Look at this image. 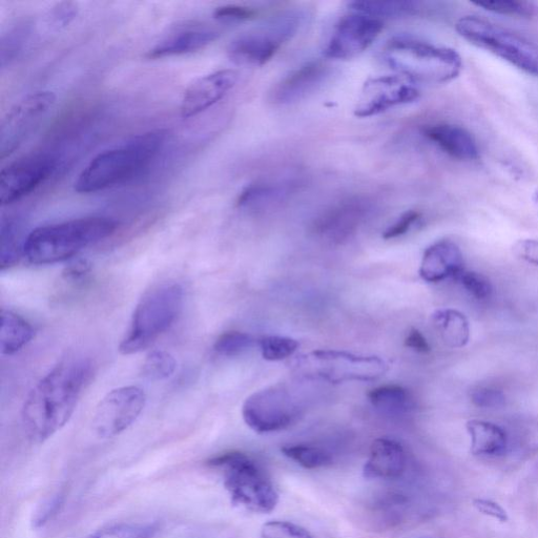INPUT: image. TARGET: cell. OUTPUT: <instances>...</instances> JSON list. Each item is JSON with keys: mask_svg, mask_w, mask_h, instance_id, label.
<instances>
[{"mask_svg": "<svg viewBox=\"0 0 538 538\" xmlns=\"http://www.w3.org/2000/svg\"><path fill=\"white\" fill-rule=\"evenodd\" d=\"M93 372L91 360L71 357L59 362L31 389L22 418L32 440L45 442L69 423Z\"/></svg>", "mask_w": 538, "mask_h": 538, "instance_id": "obj_1", "label": "cell"}, {"mask_svg": "<svg viewBox=\"0 0 538 538\" xmlns=\"http://www.w3.org/2000/svg\"><path fill=\"white\" fill-rule=\"evenodd\" d=\"M168 133L155 130L97 155L74 184L79 194H92L129 181L150 167L167 141Z\"/></svg>", "mask_w": 538, "mask_h": 538, "instance_id": "obj_2", "label": "cell"}, {"mask_svg": "<svg viewBox=\"0 0 538 538\" xmlns=\"http://www.w3.org/2000/svg\"><path fill=\"white\" fill-rule=\"evenodd\" d=\"M117 229L116 220L99 216L40 226L25 239L24 256L35 265L64 262L111 237Z\"/></svg>", "mask_w": 538, "mask_h": 538, "instance_id": "obj_3", "label": "cell"}, {"mask_svg": "<svg viewBox=\"0 0 538 538\" xmlns=\"http://www.w3.org/2000/svg\"><path fill=\"white\" fill-rule=\"evenodd\" d=\"M382 58L392 70L416 85L447 84L463 70V60L457 51L409 36L387 41Z\"/></svg>", "mask_w": 538, "mask_h": 538, "instance_id": "obj_4", "label": "cell"}, {"mask_svg": "<svg viewBox=\"0 0 538 538\" xmlns=\"http://www.w3.org/2000/svg\"><path fill=\"white\" fill-rule=\"evenodd\" d=\"M184 292L178 283L157 286L135 308L130 327L119 345L124 356L149 348L177 320L183 306Z\"/></svg>", "mask_w": 538, "mask_h": 538, "instance_id": "obj_5", "label": "cell"}, {"mask_svg": "<svg viewBox=\"0 0 538 538\" xmlns=\"http://www.w3.org/2000/svg\"><path fill=\"white\" fill-rule=\"evenodd\" d=\"M211 467L223 473L224 486L234 506L256 513L276 509L279 494L262 467L242 452H229L212 459Z\"/></svg>", "mask_w": 538, "mask_h": 538, "instance_id": "obj_6", "label": "cell"}, {"mask_svg": "<svg viewBox=\"0 0 538 538\" xmlns=\"http://www.w3.org/2000/svg\"><path fill=\"white\" fill-rule=\"evenodd\" d=\"M307 18V12L299 8L280 12L256 28L237 36L227 52L237 65L264 66L298 35Z\"/></svg>", "mask_w": 538, "mask_h": 538, "instance_id": "obj_7", "label": "cell"}, {"mask_svg": "<svg viewBox=\"0 0 538 538\" xmlns=\"http://www.w3.org/2000/svg\"><path fill=\"white\" fill-rule=\"evenodd\" d=\"M455 30L474 47L508 62L524 73L538 77V45L529 38L478 16H464Z\"/></svg>", "mask_w": 538, "mask_h": 538, "instance_id": "obj_8", "label": "cell"}, {"mask_svg": "<svg viewBox=\"0 0 538 538\" xmlns=\"http://www.w3.org/2000/svg\"><path fill=\"white\" fill-rule=\"evenodd\" d=\"M304 376L333 384L375 381L385 375L387 363L376 356H358L339 350L313 351L299 360Z\"/></svg>", "mask_w": 538, "mask_h": 538, "instance_id": "obj_9", "label": "cell"}, {"mask_svg": "<svg viewBox=\"0 0 538 538\" xmlns=\"http://www.w3.org/2000/svg\"><path fill=\"white\" fill-rule=\"evenodd\" d=\"M56 102L50 91H39L19 100L0 126V158L5 159L23 146L49 116Z\"/></svg>", "mask_w": 538, "mask_h": 538, "instance_id": "obj_10", "label": "cell"}, {"mask_svg": "<svg viewBox=\"0 0 538 538\" xmlns=\"http://www.w3.org/2000/svg\"><path fill=\"white\" fill-rule=\"evenodd\" d=\"M242 416L245 424L257 433L276 432L298 419L299 406L287 389L268 387L246 399Z\"/></svg>", "mask_w": 538, "mask_h": 538, "instance_id": "obj_11", "label": "cell"}, {"mask_svg": "<svg viewBox=\"0 0 538 538\" xmlns=\"http://www.w3.org/2000/svg\"><path fill=\"white\" fill-rule=\"evenodd\" d=\"M147 396L138 386L111 390L98 404L93 429L101 439H112L129 429L146 407Z\"/></svg>", "mask_w": 538, "mask_h": 538, "instance_id": "obj_12", "label": "cell"}, {"mask_svg": "<svg viewBox=\"0 0 538 538\" xmlns=\"http://www.w3.org/2000/svg\"><path fill=\"white\" fill-rule=\"evenodd\" d=\"M421 93L412 81L397 75L370 78L359 96L355 115L370 118L419 100Z\"/></svg>", "mask_w": 538, "mask_h": 538, "instance_id": "obj_13", "label": "cell"}, {"mask_svg": "<svg viewBox=\"0 0 538 538\" xmlns=\"http://www.w3.org/2000/svg\"><path fill=\"white\" fill-rule=\"evenodd\" d=\"M56 167V156L46 152L9 164L0 174V203L10 205L28 196L52 176Z\"/></svg>", "mask_w": 538, "mask_h": 538, "instance_id": "obj_14", "label": "cell"}, {"mask_svg": "<svg viewBox=\"0 0 538 538\" xmlns=\"http://www.w3.org/2000/svg\"><path fill=\"white\" fill-rule=\"evenodd\" d=\"M383 28L382 20L363 13L343 16L327 41L324 55L336 60L357 57L375 43Z\"/></svg>", "mask_w": 538, "mask_h": 538, "instance_id": "obj_15", "label": "cell"}, {"mask_svg": "<svg viewBox=\"0 0 538 538\" xmlns=\"http://www.w3.org/2000/svg\"><path fill=\"white\" fill-rule=\"evenodd\" d=\"M374 211L375 204L368 197H346L319 215L314 231L321 238L340 243L354 236Z\"/></svg>", "mask_w": 538, "mask_h": 538, "instance_id": "obj_16", "label": "cell"}, {"mask_svg": "<svg viewBox=\"0 0 538 538\" xmlns=\"http://www.w3.org/2000/svg\"><path fill=\"white\" fill-rule=\"evenodd\" d=\"M238 78L234 70H220L198 78L183 93L181 116L191 118L212 108L236 87Z\"/></svg>", "mask_w": 538, "mask_h": 538, "instance_id": "obj_17", "label": "cell"}, {"mask_svg": "<svg viewBox=\"0 0 538 538\" xmlns=\"http://www.w3.org/2000/svg\"><path fill=\"white\" fill-rule=\"evenodd\" d=\"M330 67L313 60L283 77L269 93L275 106H291L317 92L330 75Z\"/></svg>", "mask_w": 538, "mask_h": 538, "instance_id": "obj_18", "label": "cell"}, {"mask_svg": "<svg viewBox=\"0 0 538 538\" xmlns=\"http://www.w3.org/2000/svg\"><path fill=\"white\" fill-rule=\"evenodd\" d=\"M219 36L217 30L203 24L177 26L148 51L147 57L160 59L190 54L208 47Z\"/></svg>", "mask_w": 538, "mask_h": 538, "instance_id": "obj_19", "label": "cell"}, {"mask_svg": "<svg viewBox=\"0 0 538 538\" xmlns=\"http://www.w3.org/2000/svg\"><path fill=\"white\" fill-rule=\"evenodd\" d=\"M295 179H275L256 181L240 193L237 199L239 209L251 213L273 210L292 198L299 189Z\"/></svg>", "mask_w": 538, "mask_h": 538, "instance_id": "obj_20", "label": "cell"}, {"mask_svg": "<svg viewBox=\"0 0 538 538\" xmlns=\"http://www.w3.org/2000/svg\"><path fill=\"white\" fill-rule=\"evenodd\" d=\"M463 271L461 248L452 241L442 240L427 248L419 274L428 283H439L449 278L457 279Z\"/></svg>", "mask_w": 538, "mask_h": 538, "instance_id": "obj_21", "label": "cell"}, {"mask_svg": "<svg viewBox=\"0 0 538 538\" xmlns=\"http://www.w3.org/2000/svg\"><path fill=\"white\" fill-rule=\"evenodd\" d=\"M407 465L403 446L387 438L377 439L370 447L363 475L368 480H395L402 477Z\"/></svg>", "mask_w": 538, "mask_h": 538, "instance_id": "obj_22", "label": "cell"}, {"mask_svg": "<svg viewBox=\"0 0 538 538\" xmlns=\"http://www.w3.org/2000/svg\"><path fill=\"white\" fill-rule=\"evenodd\" d=\"M424 136L445 154L460 161H474L480 156L477 141L464 128L449 123L431 124Z\"/></svg>", "mask_w": 538, "mask_h": 538, "instance_id": "obj_23", "label": "cell"}, {"mask_svg": "<svg viewBox=\"0 0 538 538\" xmlns=\"http://www.w3.org/2000/svg\"><path fill=\"white\" fill-rule=\"evenodd\" d=\"M471 440L470 451L473 455L496 457L506 452L508 438L505 430L491 422L471 420L466 424Z\"/></svg>", "mask_w": 538, "mask_h": 538, "instance_id": "obj_24", "label": "cell"}, {"mask_svg": "<svg viewBox=\"0 0 538 538\" xmlns=\"http://www.w3.org/2000/svg\"><path fill=\"white\" fill-rule=\"evenodd\" d=\"M33 326L22 316L3 310L0 325V351L3 356H13L26 347L34 338Z\"/></svg>", "mask_w": 538, "mask_h": 538, "instance_id": "obj_25", "label": "cell"}, {"mask_svg": "<svg viewBox=\"0 0 538 538\" xmlns=\"http://www.w3.org/2000/svg\"><path fill=\"white\" fill-rule=\"evenodd\" d=\"M443 342L450 348H463L470 341V324L464 314L452 308L437 310L432 316Z\"/></svg>", "mask_w": 538, "mask_h": 538, "instance_id": "obj_26", "label": "cell"}, {"mask_svg": "<svg viewBox=\"0 0 538 538\" xmlns=\"http://www.w3.org/2000/svg\"><path fill=\"white\" fill-rule=\"evenodd\" d=\"M355 12L363 13L378 19H399L416 15L420 11V3L411 0H363L349 5Z\"/></svg>", "mask_w": 538, "mask_h": 538, "instance_id": "obj_27", "label": "cell"}, {"mask_svg": "<svg viewBox=\"0 0 538 538\" xmlns=\"http://www.w3.org/2000/svg\"><path fill=\"white\" fill-rule=\"evenodd\" d=\"M368 399L376 409L391 416L402 415L412 407L408 390L399 385H385L371 390Z\"/></svg>", "mask_w": 538, "mask_h": 538, "instance_id": "obj_28", "label": "cell"}, {"mask_svg": "<svg viewBox=\"0 0 538 538\" xmlns=\"http://www.w3.org/2000/svg\"><path fill=\"white\" fill-rule=\"evenodd\" d=\"M286 458L305 469H319L331 465L333 458L326 450L309 445H288L281 449Z\"/></svg>", "mask_w": 538, "mask_h": 538, "instance_id": "obj_29", "label": "cell"}, {"mask_svg": "<svg viewBox=\"0 0 538 538\" xmlns=\"http://www.w3.org/2000/svg\"><path fill=\"white\" fill-rule=\"evenodd\" d=\"M176 359L164 350H153L142 365V376L150 381H164L176 371Z\"/></svg>", "mask_w": 538, "mask_h": 538, "instance_id": "obj_30", "label": "cell"}, {"mask_svg": "<svg viewBox=\"0 0 538 538\" xmlns=\"http://www.w3.org/2000/svg\"><path fill=\"white\" fill-rule=\"evenodd\" d=\"M25 242L20 240L16 225L11 221L2 223V252H0V267L2 271L14 266L24 255Z\"/></svg>", "mask_w": 538, "mask_h": 538, "instance_id": "obj_31", "label": "cell"}, {"mask_svg": "<svg viewBox=\"0 0 538 538\" xmlns=\"http://www.w3.org/2000/svg\"><path fill=\"white\" fill-rule=\"evenodd\" d=\"M259 344L263 359L269 362H279L292 357L300 346L293 338L279 336L265 337Z\"/></svg>", "mask_w": 538, "mask_h": 538, "instance_id": "obj_32", "label": "cell"}, {"mask_svg": "<svg viewBox=\"0 0 538 538\" xmlns=\"http://www.w3.org/2000/svg\"><path fill=\"white\" fill-rule=\"evenodd\" d=\"M158 529L157 523L119 524L96 532L92 538H153Z\"/></svg>", "mask_w": 538, "mask_h": 538, "instance_id": "obj_33", "label": "cell"}, {"mask_svg": "<svg viewBox=\"0 0 538 538\" xmlns=\"http://www.w3.org/2000/svg\"><path fill=\"white\" fill-rule=\"evenodd\" d=\"M254 338L251 335L240 333V331H230L225 333L216 341L214 349L216 353L223 357H237L254 345Z\"/></svg>", "mask_w": 538, "mask_h": 538, "instance_id": "obj_34", "label": "cell"}, {"mask_svg": "<svg viewBox=\"0 0 538 538\" xmlns=\"http://www.w3.org/2000/svg\"><path fill=\"white\" fill-rule=\"evenodd\" d=\"M465 291L475 300L486 301L492 295V285L482 274L464 271L458 276Z\"/></svg>", "mask_w": 538, "mask_h": 538, "instance_id": "obj_35", "label": "cell"}, {"mask_svg": "<svg viewBox=\"0 0 538 538\" xmlns=\"http://www.w3.org/2000/svg\"><path fill=\"white\" fill-rule=\"evenodd\" d=\"M473 5L478 6L486 11L501 14V15H511V16H522L530 17L535 14L536 7L527 2H513V0H502V2H479L473 3Z\"/></svg>", "mask_w": 538, "mask_h": 538, "instance_id": "obj_36", "label": "cell"}, {"mask_svg": "<svg viewBox=\"0 0 538 538\" xmlns=\"http://www.w3.org/2000/svg\"><path fill=\"white\" fill-rule=\"evenodd\" d=\"M261 538H314L304 528L288 522L273 521L263 525Z\"/></svg>", "mask_w": 538, "mask_h": 538, "instance_id": "obj_37", "label": "cell"}, {"mask_svg": "<svg viewBox=\"0 0 538 538\" xmlns=\"http://www.w3.org/2000/svg\"><path fill=\"white\" fill-rule=\"evenodd\" d=\"M474 406L482 409H495L504 406L506 397L504 392L491 386H480L472 390L470 395Z\"/></svg>", "mask_w": 538, "mask_h": 538, "instance_id": "obj_38", "label": "cell"}, {"mask_svg": "<svg viewBox=\"0 0 538 538\" xmlns=\"http://www.w3.org/2000/svg\"><path fill=\"white\" fill-rule=\"evenodd\" d=\"M92 272L93 267L88 260L78 259L65 267L61 279L73 287L84 286L90 280Z\"/></svg>", "mask_w": 538, "mask_h": 538, "instance_id": "obj_39", "label": "cell"}, {"mask_svg": "<svg viewBox=\"0 0 538 538\" xmlns=\"http://www.w3.org/2000/svg\"><path fill=\"white\" fill-rule=\"evenodd\" d=\"M255 14V11L251 8L237 5H227L217 8L213 15L215 19L219 20V22L236 24L245 22V20H250L255 16Z\"/></svg>", "mask_w": 538, "mask_h": 538, "instance_id": "obj_40", "label": "cell"}, {"mask_svg": "<svg viewBox=\"0 0 538 538\" xmlns=\"http://www.w3.org/2000/svg\"><path fill=\"white\" fill-rule=\"evenodd\" d=\"M64 504V496L61 494L53 495L41 504L33 517V526L35 528L44 527L60 511Z\"/></svg>", "mask_w": 538, "mask_h": 538, "instance_id": "obj_41", "label": "cell"}, {"mask_svg": "<svg viewBox=\"0 0 538 538\" xmlns=\"http://www.w3.org/2000/svg\"><path fill=\"white\" fill-rule=\"evenodd\" d=\"M421 218L422 215L417 211L405 212L395 223L388 227L383 234V238L390 240L406 235Z\"/></svg>", "mask_w": 538, "mask_h": 538, "instance_id": "obj_42", "label": "cell"}, {"mask_svg": "<svg viewBox=\"0 0 538 538\" xmlns=\"http://www.w3.org/2000/svg\"><path fill=\"white\" fill-rule=\"evenodd\" d=\"M78 14V7L71 2L57 4L50 14L51 25L57 29L69 26Z\"/></svg>", "mask_w": 538, "mask_h": 538, "instance_id": "obj_43", "label": "cell"}, {"mask_svg": "<svg viewBox=\"0 0 538 538\" xmlns=\"http://www.w3.org/2000/svg\"><path fill=\"white\" fill-rule=\"evenodd\" d=\"M513 254L529 264L538 266V240L517 241L513 246Z\"/></svg>", "mask_w": 538, "mask_h": 538, "instance_id": "obj_44", "label": "cell"}, {"mask_svg": "<svg viewBox=\"0 0 538 538\" xmlns=\"http://www.w3.org/2000/svg\"><path fill=\"white\" fill-rule=\"evenodd\" d=\"M473 507L480 513L492 517L501 523H507L509 516L507 511L498 503L485 499H475L472 502Z\"/></svg>", "mask_w": 538, "mask_h": 538, "instance_id": "obj_45", "label": "cell"}, {"mask_svg": "<svg viewBox=\"0 0 538 538\" xmlns=\"http://www.w3.org/2000/svg\"><path fill=\"white\" fill-rule=\"evenodd\" d=\"M405 345L412 350L417 351V353L424 355L429 354L431 350L430 344L425 336L416 328H412L409 331L405 339Z\"/></svg>", "mask_w": 538, "mask_h": 538, "instance_id": "obj_46", "label": "cell"}, {"mask_svg": "<svg viewBox=\"0 0 538 538\" xmlns=\"http://www.w3.org/2000/svg\"><path fill=\"white\" fill-rule=\"evenodd\" d=\"M533 202L538 212V190H536L535 193L533 194Z\"/></svg>", "mask_w": 538, "mask_h": 538, "instance_id": "obj_47", "label": "cell"}]
</instances>
